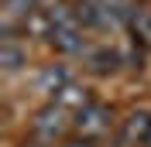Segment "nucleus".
<instances>
[{
  "label": "nucleus",
  "mask_w": 151,
  "mask_h": 147,
  "mask_svg": "<svg viewBox=\"0 0 151 147\" xmlns=\"http://www.w3.org/2000/svg\"><path fill=\"white\" fill-rule=\"evenodd\" d=\"M55 103L62 106V110H69V113L76 116V113H79V110H86L93 99H89V96H86V89H79V86H65V89L55 96Z\"/></svg>",
  "instance_id": "obj_10"
},
{
  "label": "nucleus",
  "mask_w": 151,
  "mask_h": 147,
  "mask_svg": "<svg viewBox=\"0 0 151 147\" xmlns=\"http://www.w3.org/2000/svg\"><path fill=\"white\" fill-rule=\"evenodd\" d=\"M21 147H48V144H41V140H24Z\"/></svg>",
  "instance_id": "obj_13"
},
{
  "label": "nucleus",
  "mask_w": 151,
  "mask_h": 147,
  "mask_svg": "<svg viewBox=\"0 0 151 147\" xmlns=\"http://www.w3.org/2000/svg\"><path fill=\"white\" fill-rule=\"evenodd\" d=\"M38 4L41 0H4V34H10L17 21H28L38 10Z\"/></svg>",
  "instance_id": "obj_9"
},
{
  "label": "nucleus",
  "mask_w": 151,
  "mask_h": 147,
  "mask_svg": "<svg viewBox=\"0 0 151 147\" xmlns=\"http://www.w3.org/2000/svg\"><path fill=\"white\" fill-rule=\"evenodd\" d=\"M62 147H96V140H89V137H69V140H62Z\"/></svg>",
  "instance_id": "obj_12"
},
{
  "label": "nucleus",
  "mask_w": 151,
  "mask_h": 147,
  "mask_svg": "<svg viewBox=\"0 0 151 147\" xmlns=\"http://www.w3.org/2000/svg\"><path fill=\"white\" fill-rule=\"evenodd\" d=\"M120 144L127 147H151V113L148 110H134L120 120V130H117Z\"/></svg>",
  "instance_id": "obj_5"
},
{
  "label": "nucleus",
  "mask_w": 151,
  "mask_h": 147,
  "mask_svg": "<svg viewBox=\"0 0 151 147\" xmlns=\"http://www.w3.org/2000/svg\"><path fill=\"white\" fill-rule=\"evenodd\" d=\"M65 86H72V79H69V65H45L41 72H38L35 79V89L41 92V96H48V99L55 103V96Z\"/></svg>",
  "instance_id": "obj_6"
},
{
  "label": "nucleus",
  "mask_w": 151,
  "mask_h": 147,
  "mask_svg": "<svg viewBox=\"0 0 151 147\" xmlns=\"http://www.w3.org/2000/svg\"><path fill=\"white\" fill-rule=\"evenodd\" d=\"M24 65H28V51L17 45L14 34H4V41H0V69L7 75H14V72H21Z\"/></svg>",
  "instance_id": "obj_7"
},
{
  "label": "nucleus",
  "mask_w": 151,
  "mask_h": 147,
  "mask_svg": "<svg viewBox=\"0 0 151 147\" xmlns=\"http://www.w3.org/2000/svg\"><path fill=\"white\" fill-rule=\"evenodd\" d=\"M83 28H96V31H113V28H124L131 24L134 10L131 0H76L72 4Z\"/></svg>",
  "instance_id": "obj_2"
},
{
  "label": "nucleus",
  "mask_w": 151,
  "mask_h": 147,
  "mask_svg": "<svg viewBox=\"0 0 151 147\" xmlns=\"http://www.w3.org/2000/svg\"><path fill=\"white\" fill-rule=\"evenodd\" d=\"M127 28L134 31V41H141L144 48H151V10L137 7V10H134V17H131V24H127Z\"/></svg>",
  "instance_id": "obj_11"
},
{
  "label": "nucleus",
  "mask_w": 151,
  "mask_h": 147,
  "mask_svg": "<svg viewBox=\"0 0 151 147\" xmlns=\"http://www.w3.org/2000/svg\"><path fill=\"white\" fill-rule=\"evenodd\" d=\"M113 130V110L106 103H89L86 110L76 113V133L89 140H100Z\"/></svg>",
  "instance_id": "obj_4"
},
{
  "label": "nucleus",
  "mask_w": 151,
  "mask_h": 147,
  "mask_svg": "<svg viewBox=\"0 0 151 147\" xmlns=\"http://www.w3.org/2000/svg\"><path fill=\"white\" fill-rule=\"evenodd\" d=\"M69 127H76V116L69 110H62L58 103H48V106H41V110L35 113V120H31V133H35V140H41V144H55V140H69Z\"/></svg>",
  "instance_id": "obj_3"
},
{
  "label": "nucleus",
  "mask_w": 151,
  "mask_h": 147,
  "mask_svg": "<svg viewBox=\"0 0 151 147\" xmlns=\"http://www.w3.org/2000/svg\"><path fill=\"white\" fill-rule=\"evenodd\" d=\"M120 62H124L120 51H113L110 45H103V48H86V69L96 72V75H110Z\"/></svg>",
  "instance_id": "obj_8"
},
{
  "label": "nucleus",
  "mask_w": 151,
  "mask_h": 147,
  "mask_svg": "<svg viewBox=\"0 0 151 147\" xmlns=\"http://www.w3.org/2000/svg\"><path fill=\"white\" fill-rule=\"evenodd\" d=\"M45 38L48 45L62 55H86V38H83V21L69 4H55L45 14Z\"/></svg>",
  "instance_id": "obj_1"
}]
</instances>
